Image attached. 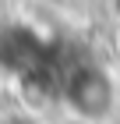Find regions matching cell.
Listing matches in <instances>:
<instances>
[{"label":"cell","mask_w":120,"mask_h":124,"mask_svg":"<svg viewBox=\"0 0 120 124\" xmlns=\"http://www.w3.org/2000/svg\"><path fill=\"white\" fill-rule=\"evenodd\" d=\"M0 124H35V121L25 117V114H4V117H0Z\"/></svg>","instance_id":"cell-1"}]
</instances>
